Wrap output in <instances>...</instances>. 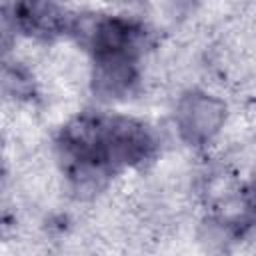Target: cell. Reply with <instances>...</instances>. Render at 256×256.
I'll use <instances>...</instances> for the list:
<instances>
[{"instance_id":"2","label":"cell","mask_w":256,"mask_h":256,"mask_svg":"<svg viewBox=\"0 0 256 256\" xmlns=\"http://www.w3.org/2000/svg\"><path fill=\"white\" fill-rule=\"evenodd\" d=\"M224 112V104L208 94H186L176 110V122L182 138L190 144H204L220 130Z\"/></svg>"},{"instance_id":"4","label":"cell","mask_w":256,"mask_h":256,"mask_svg":"<svg viewBox=\"0 0 256 256\" xmlns=\"http://www.w3.org/2000/svg\"><path fill=\"white\" fill-rule=\"evenodd\" d=\"M16 20L30 32H56L66 24L64 14L52 4H18Z\"/></svg>"},{"instance_id":"3","label":"cell","mask_w":256,"mask_h":256,"mask_svg":"<svg viewBox=\"0 0 256 256\" xmlns=\"http://www.w3.org/2000/svg\"><path fill=\"white\" fill-rule=\"evenodd\" d=\"M134 80H136L134 56L116 54V56L96 58L94 86L96 92H100L102 96H120L128 92Z\"/></svg>"},{"instance_id":"5","label":"cell","mask_w":256,"mask_h":256,"mask_svg":"<svg viewBox=\"0 0 256 256\" xmlns=\"http://www.w3.org/2000/svg\"><path fill=\"white\" fill-rule=\"evenodd\" d=\"M248 202H250V206L256 210V182L252 184V188H250V192H248Z\"/></svg>"},{"instance_id":"1","label":"cell","mask_w":256,"mask_h":256,"mask_svg":"<svg viewBox=\"0 0 256 256\" xmlns=\"http://www.w3.org/2000/svg\"><path fill=\"white\" fill-rule=\"evenodd\" d=\"M64 158L80 172H104L144 160L152 150L146 128L128 118L80 116L64 128Z\"/></svg>"}]
</instances>
